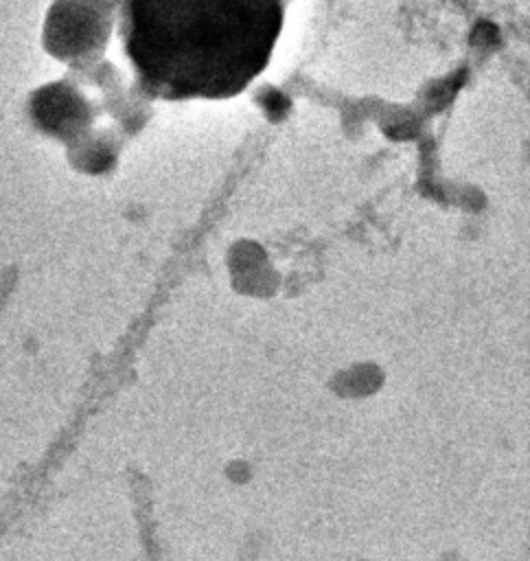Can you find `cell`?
I'll return each mask as SVG.
<instances>
[{
  "label": "cell",
  "mask_w": 530,
  "mask_h": 561,
  "mask_svg": "<svg viewBox=\"0 0 530 561\" xmlns=\"http://www.w3.org/2000/svg\"><path fill=\"white\" fill-rule=\"evenodd\" d=\"M285 0H118V37L153 99H230L269 64Z\"/></svg>",
  "instance_id": "obj_1"
}]
</instances>
